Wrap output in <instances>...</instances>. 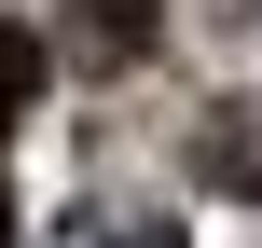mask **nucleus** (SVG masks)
<instances>
[{"instance_id":"7ed1b4c3","label":"nucleus","mask_w":262,"mask_h":248,"mask_svg":"<svg viewBox=\"0 0 262 248\" xmlns=\"http://www.w3.org/2000/svg\"><path fill=\"white\" fill-rule=\"evenodd\" d=\"M28 110H41V41L0 14V124H28Z\"/></svg>"},{"instance_id":"f257e3e1","label":"nucleus","mask_w":262,"mask_h":248,"mask_svg":"<svg viewBox=\"0 0 262 248\" xmlns=\"http://www.w3.org/2000/svg\"><path fill=\"white\" fill-rule=\"evenodd\" d=\"M69 41H83L97 69H138V55L166 41V0H83V14H69Z\"/></svg>"},{"instance_id":"f03ea898","label":"nucleus","mask_w":262,"mask_h":248,"mask_svg":"<svg viewBox=\"0 0 262 248\" xmlns=\"http://www.w3.org/2000/svg\"><path fill=\"white\" fill-rule=\"evenodd\" d=\"M193 179L262 193V124H249V110H207V124H193Z\"/></svg>"}]
</instances>
